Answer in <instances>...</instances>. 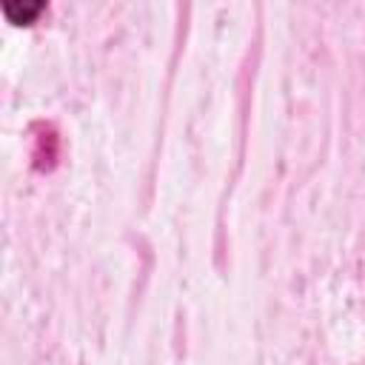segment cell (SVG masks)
I'll return each mask as SVG.
<instances>
[{
  "mask_svg": "<svg viewBox=\"0 0 365 365\" xmlns=\"http://www.w3.org/2000/svg\"><path fill=\"white\" fill-rule=\"evenodd\" d=\"M3 11L11 23H31V17L43 11V3H23V6L20 3H6Z\"/></svg>",
  "mask_w": 365,
  "mask_h": 365,
  "instance_id": "cell-1",
  "label": "cell"
}]
</instances>
